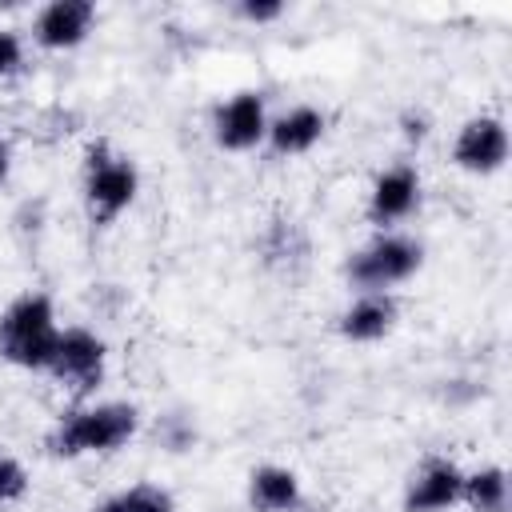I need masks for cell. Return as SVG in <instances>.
I'll use <instances>...</instances> for the list:
<instances>
[{"label":"cell","instance_id":"3","mask_svg":"<svg viewBox=\"0 0 512 512\" xmlns=\"http://www.w3.org/2000/svg\"><path fill=\"white\" fill-rule=\"evenodd\" d=\"M140 192V172L128 156L112 152L108 140L88 144L84 152V208L96 224L120 220Z\"/></svg>","mask_w":512,"mask_h":512},{"label":"cell","instance_id":"10","mask_svg":"<svg viewBox=\"0 0 512 512\" xmlns=\"http://www.w3.org/2000/svg\"><path fill=\"white\" fill-rule=\"evenodd\" d=\"M420 204V172L412 164H392L372 180L368 192V220L376 228H392L408 220Z\"/></svg>","mask_w":512,"mask_h":512},{"label":"cell","instance_id":"16","mask_svg":"<svg viewBox=\"0 0 512 512\" xmlns=\"http://www.w3.org/2000/svg\"><path fill=\"white\" fill-rule=\"evenodd\" d=\"M32 480H28V468L12 456V452H0V508L8 504H20L28 496Z\"/></svg>","mask_w":512,"mask_h":512},{"label":"cell","instance_id":"12","mask_svg":"<svg viewBox=\"0 0 512 512\" xmlns=\"http://www.w3.org/2000/svg\"><path fill=\"white\" fill-rule=\"evenodd\" d=\"M324 128H328V120H324L320 108L296 104V108L280 112L276 120H268V136L264 140L272 144L276 156H304L324 140Z\"/></svg>","mask_w":512,"mask_h":512},{"label":"cell","instance_id":"19","mask_svg":"<svg viewBox=\"0 0 512 512\" xmlns=\"http://www.w3.org/2000/svg\"><path fill=\"white\" fill-rule=\"evenodd\" d=\"M236 12L248 24H272L284 16V4L280 0H244V4H236Z\"/></svg>","mask_w":512,"mask_h":512},{"label":"cell","instance_id":"18","mask_svg":"<svg viewBox=\"0 0 512 512\" xmlns=\"http://www.w3.org/2000/svg\"><path fill=\"white\" fill-rule=\"evenodd\" d=\"M24 72V36L8 24H0V80Z\"/></svg>","mask_w":512,"mask_h":512},{"label":"cell","instance_id":"7","mask_svg":"<svg viewBox=\"0 0 512 512\" xmlns=\"http://www.w3.org/2000/svg\"><path fill=\"white\" fill-rule=\"evenodd\" d=\"M452 160L456 168L472 176H492L508 160V128L500 116H472L452 140Z\"/></svg>","mask_w":512,"mask_h":512},{"label":"cell","instance_id":"8","mask_svg":"<svg viewBox=\"0 0 512 512\" xmlns=\"http://www.w3.org/2000/svg\"><path fill=\"white\" fill-rule=\"evenodd\" d=\"M464 468L448 456H428L404 484V512H448L460 504Z\"/></svg>","mask_w":512,"mask_h":512},{"label":"cell","instance_id":"1","mask_svg":"<svg viewBox=\"0 0 512 512\" xmlns=\"http://www.w3.org/2000/svg\"><path fill=\"white\" fill-rule=\"evenodd\" d=\"M140 428L136 404L124 400H100V404H80L72 412H60V420L48 432L52 456L76 460V456H108L124 448Z\"/></svg>","mask_w":512,"mask_h":512},{"label":"cell","instance_id":"21","mask_svg":"<svg viewBox=\"0 0 512 512\" xmlns=\"http://www.w3.org/2000/svg\"><path fill=\"white\" fill-rule=\"evenodd\" d=\"M8 172H12V144L0 136V184L8 180Z\"/></svg>","mask_w":512,"mask_h":512},{"label":"cell","instance_id":"9","mask_svg":"<svg viewBox=\"0 0 512 512\" xmlns=\"http://www.w3.org/2000/svg\"><path fill=\"white\" fill-rule=\"evenodd\" d=\"M92 24H96V4L92 0H52L36 12L32 36L48 52H72L88 40Z\"/></svg>","mask_w":512,"mask_h":512},{"label":"cell","instance_id":"13","mask_svg":"<svg viewBox=\"0 0 512 512\" xmlns=\"http://www.w3.org/2000/svg\"><path fill=\"white\" fill-rule=\"evenodd\" d=\"M304 504V484L284 464H260L248 476V508L252 512H296Z\"/></svg>","mask_w":512,"mask_h":512},{"label":"cell","instance_id":"20","mask_svg":"<svg viewBox=\"0 0 512 512\" xmlns=\"http://www.w3.org/2000/svg\"><path fill=\"white\" fill-rule=\"evenodd\" d=\"M400 132H404L408 144H424V140H428V116H424V112H404Z\"/></svg>","mask_w":512,"mask_h":512},{"label":"cell","instance_id":"11","mask_svg":"<svg viewBox=\"0 0 512 512\" xmlns=\"http://www.w3.org/2000/svg\"><path fill=\"white\" fill-rule=\"evenodd\" d=\"M396 316H400V304L392 292H360L336 320L340 336L352 340V344H376L384 340L392 328H396Z\"/></svg>","mask_w":512,"mask_h":512},{"label":"cell","instance_id":"6","mask_svg":"<svg viewBox=\"0 0 512 512\" xmlns=\"http://www.w3.org/2000/svg\"><path fill=\"white\" fill-rule=\"evenodd\" d=\"M268 136V104L260 92H232L212 112V140L224 152H248Z\"/></svg>","mask_w":512,"mask_h":512},{"label":"cell","instance_id":"2","mask_svg":"<svg viewBox=\"0 0 512 512\" xmlns=\"http://www.w3.org/2000/svg\"><path fill=\"white\" fill-rule=\"evenodd\" d=\"M56 340H60V320L52 296L24 292L0 312V360L28 372H48Z\"/></svg>","mask_w":512,"mask_h":512},{"label":"cell","instance_id":"4","mask_svg":"<svg viewBox=\"0 0 512 512\" xmlns=\"http://www.w3.org/2000/svg\"><path fill=\"white\" fill-rule=\"evenodd\" d=\"M424 264V248L412 236L400 232H380L376 240H368L360 252L348 256L344 272L360 292H388L404 280H412Z\"/></svg>","mask_w":512,"mask_h":512},{"label":"cell","instance_id":"5","mask_svg":"<svg viewBox=\"0 0 512 512\" xmlns=\"http://www.w3.org/2000/svg\"><path fill=\"white\" fill-rule=\"evenodd\" d=\"M104 372H108V344L92 328H60L48 376L72 388L76 396H88L104 384Z\"/></svg>","mask_w":512,"mask_h":512},{"label":"cell","instance_id":"15","mask_svg":"<svg viewBox=\"0 0 512 512\" xmlns=\"http://www.w3.org/2000/svg\"><path fill=\"white\" fill-rule=\"evenodd\" d=\"M96 512H176V500L168 488H160L152 480H136V484L104 496L96 504Z\"/></svg>","mask_w":512,"mask_h":512},{"label":"cell","instance_id":"14","mask_svg":"<svg viewBox=\"0 0 512 512\" xmlns=\"http://www.w3.org/2000/svg\"><path fill=\"white\" fill-rule=\"evenodd\" d=\"M460 504H464L468 512H508V472H504L500 464L464 472Z\"/></svg>","mask_w":512,"mask_h":512},{"label":"cell","instance_id":"17","mask_svg":"<svg viewBox=\"0 0 512 512\" xmlns=\"http://www.w3.org/2000/svg\"><path fill=\"white\" fill-rule=\"evenodd\" d=\"M304 252V232L296 220H276L272 224V240H268V256L272 260H296Z\"/></svg>","mask_w":512,"mask_h":512}]
</instances>
